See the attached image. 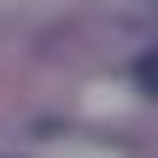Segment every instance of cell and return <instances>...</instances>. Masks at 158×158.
<instances>
[{
	"label": "cell",
	"mask_w": 158,
	"mask_h": 158,
	"mask_svg": "<svg viewBox=\"0 0 158 158\" xmlns=\"http://www.w3.org/2000/svg\"><path fill=\"white\" fill-rule=\"evenodd\" d=\"M135 88H141L147 100H158V53H141V59H135Z\"/></svg>",
	"instance_id": "obj_1"
}]
</instances>
